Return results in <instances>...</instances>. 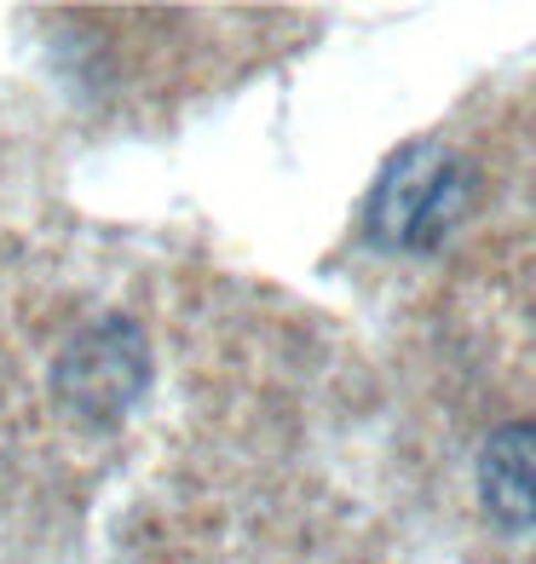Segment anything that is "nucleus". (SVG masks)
<instances>
[{"label": "nucleus", "mask_w": 536, "mask_h": 564, "mask_svg": "<svg viewBox=\"0 0 536 564\" xmlns=\"http://www.w3.org/2000/svg\"><path fill=\"white\" fill-rule=\"evenodd\" d=\"M479 196V173L439 139H416L387 156L364 202V230L387 253H432Z\"/></svg>", "instance_id": "nucleus-1"}, {"label": "nucleus", "mask_w": 536, "mask_h": 564, "mask_svg": "<svg viewBox=\"0 0 536 564\" xmlns=\"http://www.w3.org/2000/svg\"><path fill=\"white\" fill-rule=\"evenodd\" d=\"M144 392H150V346H144V328L121 312H105L87 328H75L53 364V398L82 426L127 421Z\"/></svg>", "instance_id": "nucleus-2"}, {"label": "nucleus", "mask_w": 536, "mask_h": 564, "mask_svg": "<svg viewBox=\"0 0 536 564\" xmlns=\"http://www.w3.org/2000/svg\"><path fill=\"white\" fill-rule=\"evenodd\" d=\"M479 501L502 530H536V421L496 426L479 449Z\"/></svg>", "instance_id": "nucleus-3"}]
</instances>
